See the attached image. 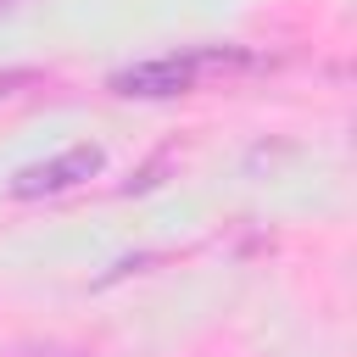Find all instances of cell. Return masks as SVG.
I'll return each instance as SVG.
<instances>
[{
    "mask_svg": "<svg viewBox=\"0 0 357 357\" xmlns=\"http://www.w3.org/2000/svg\"><path fill=\"white\" fill-rule=\"evenodd\" d=\"M11 357H84V351H67V346H33V351H11Z\"/></svg>",
    "mask_w": 357,
    "mask_h": 357,
    "instance_id": "cell-3",
    "label": "cell"
},
{
    "mask_svg": "<svg viewBox=\"0 0 357 357\" xmlns=\"http://www.w3.org/2000/svg\"><path fill=\"white\" fill-rule=\"evenodd\" d=\"M100 167H106V151H100V145H67L61 156L22 167V173L11 178V195H22V201H33V195H61V190L95 178Z\"/></svg>",
    "mask_w": 357,
    "mask_h": 357,
    "instance_id": "cell-2",
    "label": "cell"
},
{
    "mask_svg": "<svg viewBox=\"0 0 357 357\" xmlns=\"http://www.w3.org/2000/svg\"><path fill=\"white\" fill-rule=\"evenodd\" d=\"M234 56L229 50H184V56H156V61H139V67H123L112 78L117 95H139V100H167V95H184L195 89L206 73H223Z\"/></svg>",
    "mask_w": 357,
    "mask_h": 357,
    "instance_id": "cell-1",
    "label": "cell"
},
{
    "mask_svg": "<svg viewBox=\"0 0 357 357\" xmlns=\"http://www.w3.org/2000/svg\"><path fill=\"white\" fill-rule=\"evenodd\" d=\"M17 84H33V73H6V78H0V95H11Z\"/></svg>",
    "mask_w": 357,
    "mask_h": 357,
    "instance_id": "cell-4",
    "label": "cell"
}]
</instances>
